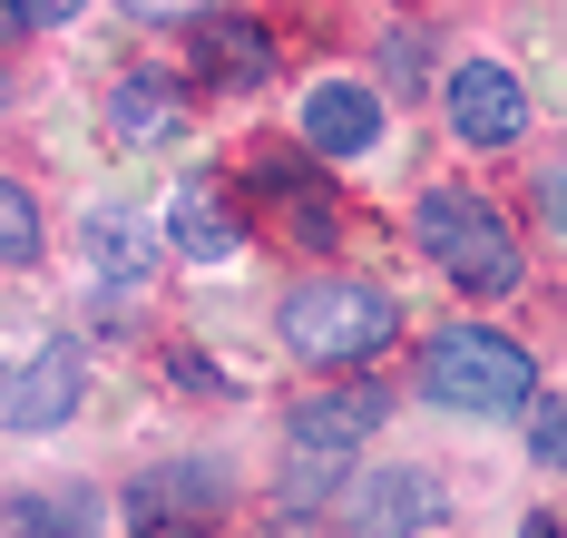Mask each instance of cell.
I'll use <instances>...</instances> for the list:
<instances>
[{"mask_svg": "<svg viewBox=\"0 0 567 538\" xmlns=\"http://www.w3.org/2000/svg\"><path fill=\"white\" fill-rule=\"evenodd\" d=\"M411 236H421V255H431L451 284H470V294H509V284H518V236L499 226V206H489V196H470V186L421 196Z\"/></svg>", "mask_w": 567, "mask_h": 538, "instance_id": "cell-1", "label": "cell"}, {"mask_svg": "<svg viewBox=\"0 0 567 538\" xmlns=\"http://www.w3.org/2000/svg\"><path fill=\"white\" fill-rule=\"evenodd\" d=\"M421 392H431L441 412H518V402L538 392V362L518 353L509 333L451 323V333H431V353H421Z\"/></svg>", "mask_w": 567, "mask_h": 538, "instance_id": "cell-2", "label": "cell"}, {"mask_svg": "<svg viewBox=\"0 0 567 538\" xmlns=\"http://www.w3.org/2000/svg\"><path fill=\"white\" fill-rule=\"evenodd\" d=\"M284 343L303 362H372L392 343V294L382 284H293L284 294Z\"/></svg>", "mask_w": 567, "mask_h": 538, "instance_id": "cell-3", "label": "cell"}, {"mask_svg": "<svg viewBox=\"0 0 567 538\" xmlns=\"http://www.w3.org/2000/svg\"><path fill=\"white\" fill-rule=\"evenodd\" d=\"M226 509H235L226 461H157L127 489V529L137 538H206V529H226Z\"/></svg>", "mask_w": 567, "mask_h": 538, "instance_id": "cell-4", "label": "cell"}, {"mask_svg": "<svg viewBox=\"0 0 567 538\" xmlns=\"http://www.w3.org/2000/svg\"><path fill=\"white\" fill-rule=\"evenodd\" d=\"M441 519V479L431 470H362L342 489V529L352 538H411Z\"/></svg>", "mask_w": 567, "mask_h": 538, "instance_id": "cell-5", "label": "cell"}, {"mask_svg": "<svg viewBox=\"0 0 567 538\" xmlns=\"http://www.w3.org/2000/svg\"><path fill=\"white\" fill-rule=\"evenodd\" d=\"M79 382H89L79 343H69V333H59V343H40V353L10 372V392H0L10 431H50V421H69V412H79Z\"/></svg>", "mask_w": 567, "mask_h": 538, "instance_id": "cell-6", "label": "cell"}, {"mask_svg": "<svg viewBox=\"0 0 567 538\" xmlns=\"http://www.w3.org/2000/svg\"><path fill=\"white\" fill-rule=\"evenodd\" d=\"M451 127L470 147H509L518 127H528V99H518V79L499 60H460L451 69Z\"/></svg>", "mask_w": 567, "mask_h": 538, "instance_id": "cell-7", "label": "cell"}, {"mask_svg": "<svg viewBox=\"0 0 567 538\" xmlns=\"http://www.w3.org/2000/svg\"><path fill=\"white\" fill-rule=\"evenodd\" d=\"M255 196H275V226H284V245H313V255H323V245H333V196H323V186L313 177H293V157H255Z\"/></svg>", "mask_w": 567, "mask_h": 538, "instance_id": "cell-8", "label": "cell"}, {"mask_svg": "<svg viewBox=\"0 0 567 538\" xmlns=\"http://www.w3.org/2000/svg\"><path fill=\"white\" fill-rule=\"evenodd\" d=\"M303 137H313L323 157H362V147L382 137V99H372V89H352V79H333V89H313V99H303Z\"/></svg>", "mask_w": 567, "mask_h": 538, "instance_id": "cell-9", "label": "cell"}, {"mask_svg": "<svg viewBox=\"0 0 567 538\" xmlns=\"http://www.w3.org/2000/svg\"><path fill=\"white\" fill-rule=\"evenodd\" d=\"M167 236H176V255L226 265V255H245V216H235L206 177H186V186H176V206H167Z\"/></svg>", "mask_w": 567, "mask_h": 538, "instance_id": "cell-10", "label": "cell"}, {"mask_svg": "<svg viewBox=\"0 0 567 538\" xmlns=\"http://www.w3.org/2000/svg\"><path fill=\"white\" fill-rule=\"evenodd\" d=\"M196 69H206L216 89H265L275 50H265V30H255V20L216 10V20H196Z\"/></svg>", "mask_w": 567, "mask_h": 538, "instance_id": "cell-11", "label": "cell"}, {"mask_svg": "<svg viewBox=\"0 0 567 538\" xmlns=\"http://www.w3.org/2000/svg\"><path fill=\"white\" fill-rule=\"evenodd\" d=\"M382 421V392H313L293 412V451H323V461H352V441Z\"/></svg>", "mask_w": 567, "mask_h": 538, "instance_id": "cell-12", "label": "cell"}, {"mask_svg": "<svg viewBox=\"0 0 567 538\" xmlns=\"http://www.w3.org/2000/svg\"><path fill=\"white\" fill-rule=\"evenodd\" d=\"M109 127L127 137V147H167L176 127H186V99H176V79H157V69L117 79V99H109Z\"/></svg>", "mask_w": 567, "mask_h": 538, "instance_id": "cell-13", "label": "cell"}, {"mask_svg": "<svg viewBox=\"0 0 567 538\" xmlns=\"http://www.w3.org/2000/svg\"><path fill=\"white\" fill-rule=\"evenodd\" d=\"M10 538H99V499L89 489H20L10 499Z\"/></svg>", "mask_w": 567, "mask_h": 538, "instance_id": "cell-14", "label": "cell"}, {"mask_svg": "<svg viewBox=\"0 0 567 538\" xmlns=\"http://www.w3.org/2000/svg\"><path fill=\"white\" fill-rule=\"evenodd\" d=\"M147 216H127V206H99V216H89V255H99V275H109V284H127V275H147Z\"/></svg>", "mask_w": 567, "mask_h": 538, "instance_id": "cell-15", "label": "cell"}, {"mask_svg": "<svg viewBox=\"0 0 567 538\" xmlns=\"http://www.w3.org/2000/svg\"><path fill=\"white\" fill-rule=\"evenodd\" d=\"M333 489H352L342 461H323V451H293V461H284V509H313V499H333Z\"/></svg>", "mask_w": 567, "mask_h": 538, "instance_id": "cell-16", "label": "cell"}, {"mask_svg": "<svg viewBox=\"0 0 567 538\" xmlns=\"http://www.w3.org/2000/svg\"><path fill=\"white\" fill-rule=\"evenodd\" d=\"M0 245H10V265H40V206H30V186H0Z\"/></svg>", "mask_w": 567, "mask_h": 538, "instance_id": "cell-17", "label": "cell"}, {"mask_svg": "<svg viewBox=\"0 0 567 538\" xmlns=\"http://www.w3.org/2000/svg\"><path fill=\"white\" fill-rule=\"evenodd\" d=\"M528 451H538V470H558V479H567V402L528 412Z\"/></svg>", "mask_w": 567, "mask_h": 538, "instance_id": "cell-18", "label": "cell"}, {"mask_svg": "<svg viewBox=\"0 0 567 538\" xmlns=\"http://www.w3.org/2000/svg\"><path fill=\"white\" fill-rule=\"evenodd\" d=\"M0 20H10V30H50V20H69V10H59V0H10Z\"/></svg>", "mask_w": 567, "mask_h": 538, "instance_id": "cell-19", "label": "cell"}, {"mask_svg": "<svg viewBox=\"0 0 567 538\" xmlns=\"http://www.w3.org/2000/svg\"><path fill=\"white\" fill-rule=\"evenodd\" d=\"M548 226L567 236V177H548Z\"/></svg>", "mask_w": 567, "mask_h": 538, "instance_id": "cell-20", "label": "cell"}, {"mask_svg": "<svg viewBox=\"0 0 567 538\" xmlns=\"http://www.w3.org/2000/svg\"><path fill=\"white\" fill-rule=\"evenodd\" d=\"M518 538H567V529H558V519H528V529H518Z\"/></svg>", "mask_w": 567, "mask_h": 538, "instance_id": "cell-21", "label": "cell"}]
</instances>
